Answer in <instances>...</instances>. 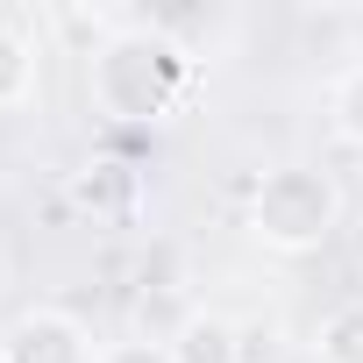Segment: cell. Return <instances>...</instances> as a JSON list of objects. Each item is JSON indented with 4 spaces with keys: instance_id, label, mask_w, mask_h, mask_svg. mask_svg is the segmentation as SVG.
Returning <instances> with one entry per match:
<instances>
[{
    "instance_id": "6da1fadb",
    "label": "cell",
    "mask_w": 363,
    "mask_h": 363,
    "mask_svg": "<svg viewBox=\"0 0 363 363\" xmlns=\"http://www.w3.org/2000/svg\"><path fill=\"white\" fill-rule=\"evenodd\" d=\"M200 93V57L157 22H128L93 50V107L114 121H171Z\"/></svg>"
},
{
    "instance_id": "7a4b0ae2",
    "label": "cell",
    "mask_w": 363,
    "mask_h": 363,
    "mask_svg": "<svg viewBox=\"0 0 363 363\" xmlns=\"http://www.w3.org/2000/svg\"><path fill=\"white\" fill-rule=\"evenodd\" d=\"M342 228V186L313 164H278L250 193V235L278 257H306Z\"/></svg>"
},
{
    "instance_id": "3957f363",
    "label": "cell",
    "mask_w": 363,
    "mask_h": 363,
    "mask_svg": "<svg viewBox=\"0 0 363 363\" xmlns=\"http://www.w3.org/2000/svg\"><path fill=\"white\" fill-rule=\"evenodd\" d=\"M0 363H100V349L72 313L29 306V313H15L0 328Z\"/></svg>"
},
{
    "instance_id": "277c9868",
    "label": "cell",
    "mask_w": 363,
    "mask_h": 363,
    "mask_svg": "<svg viewBox=\"0 0 363 363\" xmlns=\"http://www.w3.org/2000/svg\"><path fill=\"white\" fill-rule=\"evenodd\" d=\"M164 349H171V363H242V320L193 306L186 320H178V335H171Z\"/></svg>"
},
{
    "instance_id": "5b68a950",
    "label": "cell",
    "mask_w": 363,
    "mask_h": 363,
    "mask_svg": "<svg viewBox=\"0 0 363 363\" xmlns=\"http://www.w3.org/2000/svg\"><path fill=\"white\" fill-rule=\"evenodd\" d=\"M36 93V36H29V15L0 8V107H22Z\"/></svg>"
},
{
    "instance_id": "8992f818",
    "label": "cell",
    "mask_w": 363,
    "mask_h": 363,
    "mask_svg": "<svg viewBox=\"0 0 363 363\" xmlns=\"http://www.w3.org/2000/svg\"><path fill=\"white\" fill-rule=\"evenodd\" d=\"M328 128H335L349 150H363V65H342V72L328 79Z\"/></svg>"
},
{
    "instance_id": "52a82bcc",
    "label": "cell",
    "mask_w": 363,
    "mask_h": 363,
    "mask_svg": "<svg viewBox=\"0 0 363 363\" xmlns=\"http://www.w3.org/2000/svg\"><path fill=\"white\" fill-rule=\"evenodd\" d=\"M313 356L320 363H363V306H335L313 328Z\"/></svg>"
},
{
    "instance_id": "ba28073f",
    "label": "cell",
    "mask_w": 363,
    "mask_h": 363,
    "mask_svg": "<svg viewBox=\"0 0 363 363\" xmlns=\"http://www.w3.org/2000/svg\"><path fill=\"white\" fill-rule=\"evenodd\" d=\"M79 200H93V207H128V200H135V178H128V164H114V157H93V164L79 171Z\"/></svg>"
},
{
    "instance_id": "9c48e42d",
    "label": "cell",
    "mask_w": 363,
    "mask_h": 363,
    "mask_svg": "<svg viewBox=\"0 0 363 363\" xmlns=\"http://www.w3.org/2000/svg\"><path fill=\"white\" fill-rule=\"evenodd\" d=\"M100 363H171V349H164V342H150V335H135V342H107V349H100Z\"/></svg>"
},
{
    "instance_id": "30bf717a",
    "label": "cell",
    "mask_w": 363,
    "mask_h": 363,
    "mask_svg": "<svg viewBox=\"0 0 363 363\" xmlns=\"http://www.w3.org/2000/svg\"><path fill=\"white\" fill-rule=\"evenodd\" d=\"M242 363H271V320H242Z\"/></svg>"
}]
</instances>
